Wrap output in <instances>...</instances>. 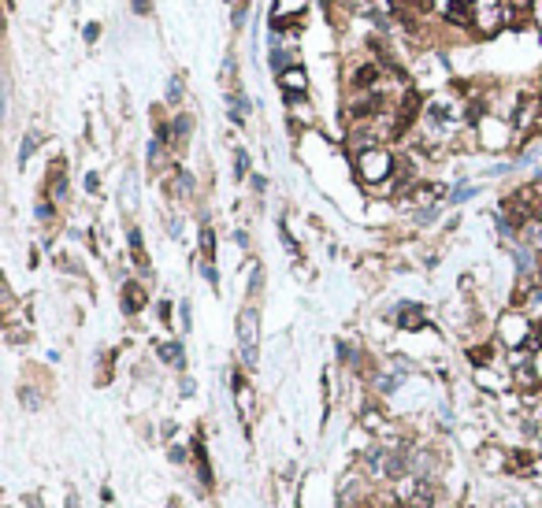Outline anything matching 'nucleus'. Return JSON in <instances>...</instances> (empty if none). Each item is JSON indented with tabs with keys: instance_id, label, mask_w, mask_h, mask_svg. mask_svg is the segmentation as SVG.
Here are the masks:
<instances>
[{
	"instance_id": "obj_21",
	"label": "nucleus",
	"mask_w": 542,
	"mask_h": 508,
	"mask_svg": "<svg viewBox=\"0 0 542 508\" xmlns=\"http://www.w3.org/2000/svg\"><path fill=\"white\" fill-rule=\"evenodd\" d=\"M531 242H539V245H542V230H539V223L531 226Z\"/></svg>"
},
{
	"instance_id": "obj_20",
	"label": "nucleus",
	"mask_w": 542,
	"mask_h": 508,
	"mask_svg": "<svg viewBox=\"0 0 542 508\" xmlns=\"http://www.w3.org/2000/svg\"><path fill=\"white\" fill-rule=\"evenodd\" d=\"M23 405H26V408H38V397H34V390H23Z\"/></svg>"
},
{
	"instance_id": "obj_8",
	"label": "nucleus",
	"mask_w": 542,
	"mask_h": 508,
	"mask_svg": "<svg viewBox=\"0 0 542 508\" xmlns=\"http://www.w3.org/2000/svg\"><path fill=\"white\" fill-rule=\"evenodd\" d=\"M375 78H379V71L372 67V63H368V67H356V71H353V85H356V90H372Z\"/></svg>"
},
{
	"instance_id": "obj_7",
	"label": "nucleus",
	"mask_w": 542,
	"mask_h": 508,
	"mask_svg": "<svg viewBox=\"0 0 542 508\" xmlns=\"http://www.w3.org/2000/svg\"><path fill=\"white\" fill-rule=\"evenodd\" d=\"M472 8H475V0H450V19L453 23H468Z\"/></svg>"
},
{
	"instance_id": "obj_10",
	"label": "nucleus",
	"mask_w": 542,
	"mask_h": 508,
	"mask_svg": "<svg viewBox=\"0 0 542 508\" xmlns=\"http://www.w3.org/2000/svg\"><path fill=\"white\" fill-rule=\"evenodd\" d=\"M509 471H527V468H535V452H513V457H509V464H505Z\"/></svg>"
},
{
	"instance_id": "obj_5",
	"label": "nucleus",
	"mask_w": 542,
	"mask_h": 508,
	"mask_svg": "<svg viewBox=\"0 0 542 508\" xmlns=\"http://www.w3.org/2000/svg\"><path fill=\"white\" fill-rule=\"evenodd\" d=\"M123 305H126V312H142L145 294H142V286H138V282H126L123 286Z\"/></svg>"
},
{
	"instance_id": "obj_14",
	"label": "nucleus",
	"mask_w": 542,
	"mask_h": 508,
	"mask_svg": "<svg viewBox=\"0 0 542 508\" xmlns=\"http://www.w3.org/2000/svg\"><path fill=\"white\" fill-rule=\"evenodd\" d=\"M379 108V96H368V101H356L353 104V115H372Z\"/></svg>"
},
{
	"instance_id": "obj_17",
	"label": "nucleus",
	"mask_w": 542,
	"mask_h": 508,
	"mask_svg": "<svg viewBox=\"0 0 542 508\" xmlns=\"http://www.w3.org/2000/svg\"><path fill=\"white\" fill-rule=\"evenodd\" d=\"M130 248H134V260H138V264H145V253H142V234H138V230H130Z\"/></svg>"
},
{
	"instance_id": "obj_16",
	"label": "nucleus",
	"mask_w": 542,
	"mask_h": 508,
	"mask_svg": "<svg viewBox=\"0 0 542 508\" xmlns=\"http://www.w3.org/2000/svg\"><path fill=\"white\" fill-rule=\"evenodd\" d=\"M234 175H238V178L249 175V156L242 153V149H238V156H234Z\"/></svg>"
},
{
	"instance_id": "obj_9",
	"label": "nucleus",
	"mask_w": 542,
	"mask_h": 508,
	"mask_svg": "<svg viewBox=\"0 0 542 508\" xmlns=\"http://www.w3.org/2000/svg\"><path fill=\"white\" fill-rule=\"evenodd\" d=\"M397 323H401V327H405V330H413V327H424V312H420V308H413V305H405V308H401V316H397Z\"/></svg>"
},
{
	"instance_id": "obj_18",
	"label": "nucleus",
	"mask_w": 542,
	"mask_h": 508,
	"mask_svg": "<svg viewBox=\"0 0 542 508\" xmlns=\"http://www.w3.org/2000/svg\"><path fill=\"white\" fill-rule=\"evenodd\" d=\"M179 96H182V82H179V78H171V85H167V101H171V104H179Z\"/></svg>"
},
{
	"instance_id": "obj_11",
	"label": "nucleus",
	"mask_w": 542,
	"mask_h": 508,
	"mask_svg": "<svg viewBox=\"0 0 542 508\" xmlns=\"http://www.w3.org/2000/svg\"><path fill=\"white\" fill-rule=\"evenodd\" d=\"M190 126H193V123H190V115H179L175 123H171V134H175V142H182V137L190 134Z\"/></svg>"
},
{
	"instance_id": "obj_15",
	"label": "nucleus",
	"mask_w": 542,
	"mask_h": 508,
	"mask_svg": "<svg viewBox=\"0 0 542 508\" xmlns=\"http://www.w3.org/2000/svg\"><path fill=\"white\" fill-rule=\"evenodd\" d=\"M283 85H290V90H294V85H297V90H305V74H301V71H286Z\"/></svg>"
},
{
	"instance_id": "obj_4",
	"label": "nucleus",
	"mask_w": 542,
	"mask_h": 508,
	"mask_svg": "<svg viewBox=\"0 0 542 508\" xmlns=\"http://www.w3.org/2000/svg\"><path fill=\"white\" fill-rule=\"evenodd\" d=\"M416 112H420V96H416V93H409V96H405V104H401V115H397V126H394V130H397V134H405Z\"/></svg>"
},
{
	"instance_id": "obj_23",
	"label": "nucleus",
	"mask_w": 542,
	"mask_h": 508,
	"mask_svg": "<svg viewBox=\"0 0 542 508\" xmlns=\"http://www.w3.org/2000/svg\"><path fill=\"white\" fill-rule=\"evenodd\" d=\"M539 300H542V294H539Z\"/></svg>"
},
{
	"instance_id": "obj_1",
	"label": "nucleus",
	"mask_w": 542,
	"mask_h": 508,
	"mask_svg": "<svg viewBox=\"0 0 542 508\" xmlns=\"http://www.w3.org/2000/svg\"><path fill=\"white\" fill-rule=\"evenodd\" d=\"M256 338H260V316L256 308H245L238 316V345H242V360L249 367L256 364Z\"/></svg>"
},
{
	"instance_id": "obj_2",
	"label": "nucleus",
	"mask_w": 542,
	"mask_h": 508,
	"mask_svg": "<svg viewBox=\"0 0 542 508\" xmlns=\"http://www.w3.org/2000/svg\"><path fill=\"white\" fill-rule=\"evenodd\" d=\"M361 167H364V178H383L386 171H390V156L386 153H364L361 156Z\"/></svg>"
},
{
	"instance_id": "obj_3",
	"label": "nucleus",
	"mask_w": 542,
	"mask_h": 508,
	"mask_svg": "<svg viewBox=\"0 0 542 508\" xmlns=\"http://www.w3.org/2000/svg\"><path fill=\"white\" fill-rule=\"evenodd\" d=\"M431 505H435V490H431V482L416 479V486L405 497V508H431Z\"/></svg>"
},
{
	"instance_id": "obj_12",
	"label": "nucleus",
	"mask_w": 542,
	"mask_h": 508,
	"mask_svg": "<svg viewBox=\"0 0 542 508\" xmlns=\"http://www.w3.org/2000/svg\"><path fill=\"white\" fill-rule=\"evenodd\" d=\"M201 253L212 260V253H215V234H212V226H204V230H201Z\"/></svg>"
},
{
	"instance_id": "obj_6",
	"label": "nucleus",
	"mask_w": 542,
	"mask_h": 508,
	"mask_svg": "<svg viewBox=\"0 0 542 508\" xmlns=\"http://www.w3.org/2000/svg\"><path fill=\"white\" fill-rule=\"evenodd\" d=\"M156 353L164 356V360H167L171 367H182V364H186V353H182V345H175V341H164Z\"/></svg>"
},
{
	"instance_id": "obj_19",
	"label": "nucleus",
	"mask_w": 542,
	"mask_h": 508,
	"mask_svg": "<svg viewBox=\"0 0 542 508\" xmlns=\"http://www.w3.org/2000/svg\"><path fill=\"white\" fill-rule=\"evenodd\" d=\"M52 193H56V197H63V193H67V182H63V175L52 178Z\"/></svg>"
},
{
	"instance_id": "obj_13",
	"label": "nucleus",
	"mask_w": 542,
	"mask_h": 508,
	"mask_svg": "<svg viewBox=\"0 0 542 508\" xmlns=\"http://www.w3.org/2000/svg\"><path fill=\"white\" fill-rule=\"evenodd\" d=\"M38 142H41V137H38V134H26V142H23V149H19V164H26V160H30V153H34V149H38Z\"/></svg>"
},
{
	"instance_id": "obj_22",
	"label": "nucleus",
	"mask_w": 542,
	"mask_h": 508,
	"mask_svg": "<svg viewBox=\"0 0 542 508\" xmlns=\"http://www.w3.org/2000/svg\"><path fill=\"white\" fill-rule=\"evenodd\" d=\"M26 505H30V508H41V501H38V497H26Z\"/></svg>"
}]
</instances>
